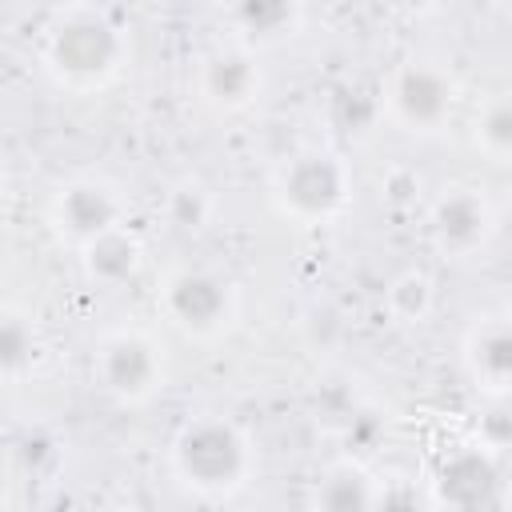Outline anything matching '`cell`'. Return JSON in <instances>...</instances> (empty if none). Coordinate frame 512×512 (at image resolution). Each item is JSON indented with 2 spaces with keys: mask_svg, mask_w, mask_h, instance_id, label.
<instances>
[{
  "mask_svg": "<svg viewBox=\"0 0 512 512\" xmlns=\"http://www.w3.org/2000/svg\"><path fill=\"white\" fill-rule=\"evenodd\" d=\"M128 44L120 24L96 4H68L52 16L40 44V64L56 88L92 96L108 88L124 68Z\"/></svg>",
  "mask_w": 512,
  "mask_h": 512,
  "instance_id": "1",
  "label": "cell"
},
{
  "mask_svg": "<svg viewBox=\"0 0 512 512\" xmlns=\"http://www.w3.org/2000/svg\"><path fill=\"white\" fill-rule=\"evenodd\" d=\"M168 464L180 488L204 500H228L248 484L256 456L248 432L236 420L220 412H200L176 428L168 444Z\"/></svg>",
  "mask_w": 512,
  "mask_h": 512,
  "instance_id": "2",
  "label": "cell"
},
{
  "mask_svg": "<svg viewBox=\"0 0 512 512\" xmlns=\"http://www.w3.org/2000/svg\"><path fill=\"white\" fill-rule=\"evenodd\" d=\"M272 200L288 220L304 228L332 224L352 200V168L328 148H300L276 168Z\"/></svg>",
  "mask_w": 512,
  "mask_h": 512,
  "instance_id": "3",
  "label": "cell"
},
{
  "mask_svg": "<svg viewBox=\"0 0 512 512\" xmlns=\"http://www.w3.org/2000/svg\"><path fill=\"white\" fill-rule=\"evenodd\" d=\"M156 304H160L164 320L188 340H216L240 316L236 284L228 276H220L212 268H196V264L172 268L156 292Z\"/></svg>",
  "mask_w": 512,
  "mask_h": 512,
  "instance_id": "4",
  "label": "cell"
},
{
  "mask_svg": "<svg viewBox=\"0 0 512 512\" xmlns=\"http://www.w3.org/2000/svg\"><path fill=\"white\" fill-rule=\"evenodd\" d=\"M164 352L160 344L140 328H112L100 336L92 352V380L104 396H112L124 408H136L152 400L164 388Z\"/></svg>",
  "mask_w": 512,
  "mask_h": 512,
  "instance_id": "5",
  "label": "cell"
},
{
  "mask_svg": "<svg viewBox=\"0 0 512 512\" xmlns=\"http://www.w3.org/2000/svg\"><path fill=\"white\" fill-rule=\"evenodd\" d=\"M48 224L64 244L80 252L104 232L128 224V196L108 176H72L48 196Z\"/></svg>",
  "mask_w": 512,
  "mask_h": 512,
  "instance_id": "6",
  "label": "cell"
},
{
  "mask_svg": "<svg viewBox=\"0 0 512 512\" xmlns=\"http://www.w3.org/2000/svg\"><path fill=\"white\" fill-rule=\"evenodd\" d=\"M452 100H456V84L444 68H436L428 60H408L388 76L380 104L400 128L432 136L448 124Z\"/></svg>",
  "mask_w": 512,
  "mask_h": 512,
  "instance_id": "7",
  "label": "cell"
},
{
  "mask_svg": "<svg viewBox=\"0 0 512 512\" xmlns=\"http://www.w3.org/2000/svg\"><path fill=\"white\" fill-rule=\"evenodd\" d=\"M496 236V208L472 184L444 188L428 208V240L448 260H468Z\"/></svg>",
  "mask_w": 512,
  "mask_h": 512,
  "instance_id": "8",
  "label": "cell"
},
{
  "mask_svg": "<svg viewBox=\"0 0 512 512\" xmlns=\"http://www.w3.org/2000/svg\"><path fill=\"white\" fill-rule=\"evenodd\" d=\"M264 92V68L256 60V48L232 40L216 44L212 52L200 56L196 64V96L220 116H236L252 108Z\"/></svg>",
  "mask_w": 512,
  "mask_h": 512,
  "instance_id": "9",
  "label": "cell"
},
{
  "mask_svg": "<svg viewBox=\"0 0 512 512\" xmlns=\"http://www.w3.org/2000/svg\"><path fill=\"white\" fill-rule=\"evenodd\" d=\"M500 452L492 448H460L444 460L440 476H436V500L452 504V508H488L500 504V488H504V472L496 464Z\"/></svg>",
  "mask_w": 512,
  "mask_h": 512,
  "instance_id": "10",
  "label": "cell"
},
{
  "mask_svg": "<svg viewBox=\"0 0 512 512\" xmlns=\"http://www.w3.org/2000/svg\"><path fill=\"white\" fill-rule=\"evenodd\" d=\"M464 372L488 396H512V320L488 316L464 336Z\"/></svg>",
  "mask_w": 512,
  "mask_h": 512,
  "instance_id": "11",
  "label": "cell"
},
{
  "mask_svg": "<svg viewBox=\"0 0 512 512\" xmlns=\"http://www.w3.org/2000/svg\"><path fill=\"white\" fill-rule=\"evenodd\" d=\"M224 20L248 48L280 44L300 28V0H224Z\"/></svg>",
  "mask_w": 512,
  "mask_h": 512,
  "instance_id": "12",
  "label": "cell"
},
{
  "mask_svg": "<svg viewBox=\"0 0 512 512\" xmlns=\"http://www.w3.org/2000/svg\"><path fill=\"white\" fill-rule=\"evenodd\" d=\"M80 264H84V276H88L92 284H100V288H120L124 280H132V276L140 272V264H144V244H140V236L128 232V224H124V228H112V232H104L100 240L84 244V248H80Z\"/></svg>",
  "mask_w": 512,
  "mask_h": 512,
  "instance_id": "13",
  "label": "cell"
},
{
  "mask_svg": "<svg viewBox=\"0 0 512 512\" xmlns=\"http://www.w3.org/2000/svg\"><path fill=\"white\" fill-rule=\"evenodd\" d=\"M312 504L316 508H332V512L372 508V504H384V488H376V480L360 464H336L316 480Z\"/></svg>",
  "mask_w": 512,
  "mask_h": 512,
  "instance_id": "14",
  "label": "cell"
},
{
  "mask_svg": "<svg viewBox=\"0 0 512 512\" xmlns=\"http://www.w3.org/2000/svg\"><path fill=\"white\" fill-rule=\"evenodd\" d=\"M432 300H436V288L424 272L408 268L400 276L388 280L384 288V304H388V316L400 320V324H420L428 312H432Z\"/></svg>",
  "mask_w": 512,
  "mask_h": 512,
  "instance_id": "15",
  "label": "cell"
},
{
  "mask_svg": "<svg viewBox=\"0 0 512 512\" xmlns=\"http://www.w3.org/2000/svg\"><path fill=\"white\" fill-rule=\"evenodd\" d=\"M36 328L28 316H20L16 308L4 312V324H0V368H4V380L16 384L24 372H32L36 364Z\"/></svg>",
  "mask_w": 512,
  "mask_h": 512,
  "instance_id": "16",
  "label": "cell"
},
{
  "mask_svg": "<svg viewBox=\"0 0 512 512\" xmlns=\"http://www.w3.org/2000/svg\"><path fill=\"white\" fill-rule=\"evenodd\" d=\"M164 212H168L172 228H180V232H200V228L212 220V192H208L200 180H180V184L168 192Z\"/></svg>",
  "mask_w": 512,
  "mask_h": 512,
  "instance_id": "17",
  "label": "cell"
},
{
  "mask_svg": "<svg viewBox=\"0 0 512 512\" xmlns=\"http://www.w3.org/2000/svg\"><path fill=\"white\" fill-rule=\"evenodd\" d=\"M476 144L496 160H512V96H496L484 104V112L476 116Z\"/></svg>",
  "mask_w": 512,
  "mask_h": 512,
  "instance_id": "18",
  "label": "cell"
},
{
  "mask_svg": "<svg viewBox=\"0 0 512 512\" xmlns=\"http://www.w3.org/2000/svg\"><path fill=\"white\" fill-rule=\"evenodd\" d=\"M420 192H424V180H420V172L408 168V164H396V168H388V172L380 176V196H384L392 208H412V204H420Z\"/></svg>",
  "mask_w": 512,
  "mask_h": 512,
  "instance_id": "19",
  "label": "cell"
},
{
  "mask_svg": "<svg viewBox=\"0 0 512 512\" xmlns=\"http://www.w3.org/2000/svg\"><path fill=\"white\" fill-rule=\"evenodd\" d=\"M480 444L492 452H512V400L496 396V404L480 420Z\"/></svg>",
  "mask_w": 512,
  "mask_h": 512,
  "instance_id": "20",
  "label": "cell"
},
{
  "mask_svg": "<svg viewBox=\"0 0 512 512\" xmlns=\"http://www.w3.org/2000/svg\"><path fill=\"white\" fill-rule=\"evenodd\" d=\"M396 12H428V8H436L440 0H388Z\"/></svg>",
  "mask_w": 512,
  "mask_h": 512,
  "instance_id": "21",
  "label": "cell"
},
{
  "mask_svg": "<svg viewBox=\"0 0 512 512\" xmlns=\"http://www.w3.org/2000/svg\"><path fill=\"white\" fill-rule=\"evenodd\" d=\"M504 4H512V0H504Z\"/></svg>",
  "mask_w": 512,
  "mask_h": 512,
  "instance_id": "22",
  "label": "cell"
}]
</instances>
